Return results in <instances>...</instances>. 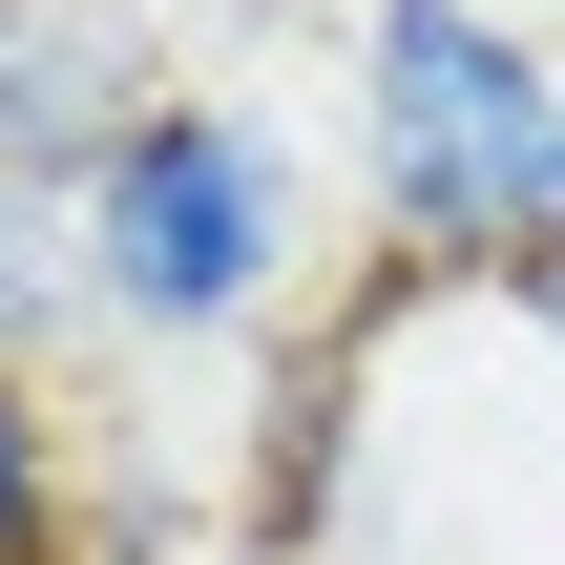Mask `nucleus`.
Listing matches in <instances>:
<instances>
[{
  "label": "nucleus",
  "mask_w": 565,
  "mask_h": 565,
  "mask_svg": "<svg viewBox=\"0 0 565 565\" xmlns=\"http://www.w3.org/2000/svg\"><path fill=\"white\" fill-rule=\"evenodd\" d=\"M356 210L419 294H503L565 231V42L503 0H356Z\"/></svg>",
  "instance_id": "f257e3e1"
},
{
  "label": "nucleus",
  "mask_w": 565,
  "mask_h": 565,
  "mask_svg": "<svg viewBox=\"0 0 565 565\" xmlns=\"http://www.w3.org/2000/svg\"><path fill=\"white\" fill-rule=\"evenodd\" d=\"M63 231H84V335H126V356H231V335H273L294 273H315V147H294L273 105H231V84H147L126 147L63 189Z\"/></svg>",
  "instance_id": "f03ea898"
},
{
  "label": "nucleus",
  "mask_w": 565,
  "mask_h": 565,
  "mask_svg": "<svg viewBox=\"0 0 565 565\" xmlns=\"http://www.w3.org/2000/svg\"><path fill=\"white\" fill-rule=\"evenodd\" d=\"M147 84H168V63L105 42L84 0H0V189H84V168L126 147Z\"/></svg>",
  "instance_id": "7ed1b4c3"
},
{
  "label": "nucleus",
  "mask_w": 565,
  "mask_h": 565,
  "mask_svg": "<svg viewBox=\"0 0 565 565\" xmlns=\"http://www.w3.org/2000/svg\"><path fill=\"white\" fill-rule=\"evenodd\" d=\"M63 356H84V231H63V189H0V377L63 398Z\"/></svg>",
  "instance_id": "20e7f679"
},
{
  "label": "nucleus",
  "mask_w": 565,
  "mask_h": 565,
  "mask_svg": "<svg viewBox=\"0 0 565 565\" xmlns=\"http://www.w3.org/2000/svg\"><path fill=\"white\" fill-rule=\"evenodd\" d=\"M0 565H84V419L0 377Z\"/></svg>",
  "instance_id": "39448f33"
},
{
  "label": "nucleus",
  "mask_w": 565,
  "mask_h": 565,
  "mask_svg": "<svg viewBox=\"0 0 565 565\" xmlns=\"http://www.w3.org/2000/svg\"><path fill=\"white\" fill-rule=\"evenodd\" d=\"M503 315H524V335H545V356H565V231H545V252H524V273H503Z\"/></svg>",
  "instance_id": "423d86ee"
},
{
  "label": "nucleus",
  "mask_w": 565,
  "mask_h": 565,
  "mask_svg": "<svg viewBox=\"0 0 565 565\" xmlns=\"http://www.w3.org/2000/svg\"><path fill=\"white\" fill-rule=\"evenodd\" d=\"M503 21H545V42H565V0H503Z\"/></svg>",
  "instance_id": "0eeeda50"
}]
</instances>
